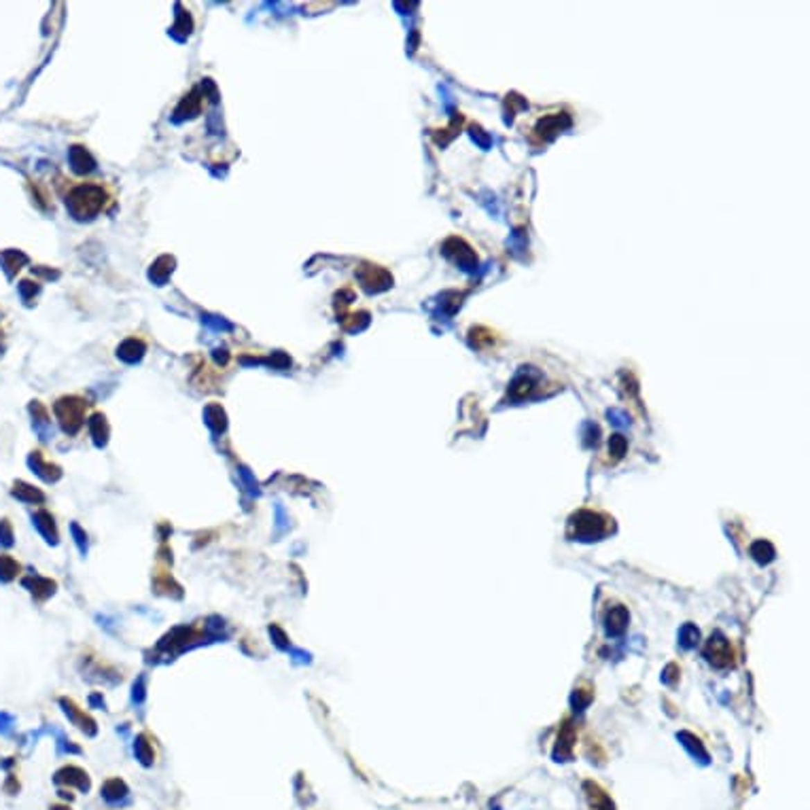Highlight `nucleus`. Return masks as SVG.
I'll return each mask as SVG.
<instances>
[{
	"instance_id": "1",
	"label": "nucleus",
	"mask_w": 810,
	"mask_h": 810,
	"mask_svg": "<svg viewBox=\"0 0 810 810\" xmlns=\"http://www.w3.org/2000/svg\"><path fill=\"white\" fill-rule=\"evenodd\" d=\"M106 200H108L106 191L100 185H96V182H89V185H79L72 189L68 193L66 204L77 218H92L94 214L104 210Z\"/></svg>"
},
{
	"instance_id": "2",
	"label": "nucleus",
	"mask_w": 810,
	"mask_h": 810,
	"mask_svg": "<svg viewBox=\"0 0 810 810\" xmlns=\"http://www.w3.org/2000/svg\"><path fill=\"white\" fill-rule=\"evenodd\" d=\"M569 528H571V537H575L579 541H596L607 533V524L603 520V515H598L594 511L575 513L569 522Z\"/></svg>"
},
{
	"instance_id": "3",
	"label": "nucleus",
	"mask_w": 810,
	"mask_h": 810,
	"mask_svg": "<svg viewBox=\"0 0 810 810\" xmlns=\"http://www.w3.org/2000/svg\"><path fill=\"white\" fill-rule=\"evenodd\" d=\"M85 403L77 397H66L55 403V414L66 433H77L83 424Z\"/></svg>"
},
{
	"instance_id": "4",
	"label": "nucleus",
	"mask_w": 810,
	"mask_h": 810,
	"mask_svg": "<svg viewBox=\"0 0 810 810\" xmlns=\"http://www.w3.org/2000/svg\"><path fill=\"white\" fill-rule=\"evenodd\" d=\"M705 657L717 669H727L734 664V649L721 635H713L705 645Z\"/></svg>"
},
{
	"instance_id": "5",
	"label": "nucleus",
	"mask_w": 810,
	"mask_h": 810,
	"mask_svg": "<svg viewBox=\"0 0 810 810\" xmlns=\"http://www.w3.org/2000/svg\"><path fill=\"white\" fill-rule=\"evenodd\" d=\"M575 743H577V736H575V727L571 721H565L560 732H558V743H556V749H554V757L558 761H567L573 757V749H575Z\"/></svg>"
},
{
	"instance_id": "6",
	"label": "nucleus",
	"mask_w": 810,
	"mask_h": 810,
	"mask_svg": "<svg viewBox=\"0 0 810 810\" xmlns=\"http://www.w3.org/2000/svg\"><path fill=\"white\" fill-rule=\"evenodd\" d=\"M583 793L587 798V804H590L592 810H615V804L611 800V795L594 781H585L583 783Z\"/></svg>"
},
{
	"instance_id": "7",
	"label": "nucleus",
	"mask_w": 810,
	"mask_h": 810,
	"mask_svg": "<svg viewBox=\"0 0 810 810\" xmlns=\"http://www.w3.org/2000/svg\"><path fill=\"white\" fill-rule=\"evenodd\" d=\"M359 276H361V282L367 291H382L393 282V278L378 266H363Z\"/></svg>"
},
{
	"instance_id": "8",
	"label": "nucleus",
	"mask_w": 810,
	"mask_h": 810,
	"mask_svg": "<svg viewBox=\"0 0 810 810\" xmlns=\"http://www.w3.org/2000/svg\"><path fill=\"white\" fill-rule=\"evenodd\" d=\"M626 623H628V611L626 607H611L605 615V630L609 637H617L626 630Z\"/></svg>"
},
{
	"instance_id": "9",
	"label": "nucleus",
	"mask_w": 810,
	"mask_h": 810,
	"mask_svg": "<svg viewBox=\"0 0 810 810\" xmlns=\"http://www.w3.org/2000/svg\"><path fill=\"white\" fill-rule=\"evenodd\" d=\"M58 783H68V785H77L81 791H87L89 789V781H87V775L79 768H64L58 772Z\"/></svg>"
},
{
	"instance_id": "10",
	"label": "nucleus",
	"mask_w": 810,
	"mask_h": 810,
	"mask_svg": "<svg viewBox=\"0 0 810 810\" xmlns=\"http://www.w3.org/2000/svg\"><path fill=\"white\" fill-rule=\"evenodd\" d=\"M36 531H39L49 543H58V531H55V524H53V518L47 513V511H39L32 518Z\"/></svg>"
},
{
	"instance_id": "11",
	"label": "nucleus",
	"mask_w": 810,
	"mask_h": 810,
	"mask_svg": "<svg viewBox=\"0 0 810 810\" xmlns=\"http://www.w3.org/2000/svg\"><path fill=\"white\" fill-rule=\"evenodd\" d=\"M28 463H30V467L36 471V475H41L45 482H55L58 477H60V471H58V467H53V465H47V463L43 460L41 452H34V454L28 458Z\"/></svg>"
},
{
	"instance_id": "12",
	"label": "nucleus",
	"mask_w": 810,
	"mask_h": 810,
	"mask_svg": "<svg viewBox=\"0 0 810 810\" xmlns=\"http://www.w3.org/2000/svg\"><path fill=\"white\" fill-rule=\"evenodd\" d=\"M30 412H32V424H34V429L39 431V435H41V439H49V416H47V412H45V408L43 405L39 403V401H34L32 405H30Z\"/></svg>"
},
{
	"instance_id": "13",
	"label": "nucleus",
	"mask_w": 810,
	"mask_h": 810,
	"mask_svg": "<svg viewBox=\"0 0 810 810\" xmlns=\"http://www.w3.org/2000/svg\"><path fill=\"white\" fill-rule=\"evenodd\" d=\"M751 556H753V560L755 562H759V565H768L772 558H775V547H772V543L770 541H755L753 545H751Z\"/></svg>"
},
{
	"instance_id": "14",
	"label": "nucleus",
	"mask_w": 810,
	"mask_h": 810,
	"mask_svg": "<svg viewBox=\"0 0 810 810\" xmlns=\"http://www.w3.org/2000/svg\"><path fill=\"white\" fill-rule=\"evenodd\" d=\"M24 585H26V587H32V594L41 596V598H43V596H49V594L53 592V587H55V583L49 581V579H45V577H32V579H26Z\"/></svg>"
},
{
	"instance_id": "15",
	"label": "nucleus",
	"mask_w": 810,
	"mask_h": 810,
	"mask_svg": "<svg viewBox=\"0 0 810 810\" xmlns=\"http://www.w3.org/2000/svg\"><path fill=\"white\" fill-rule=\"evenodd\" d=\"M13 497L15 499H19V501H24V503H41L43 501V492H39L36 488H32V486H28V484H24V482H17L15 484V488H13Z\"/></svg>"
},
{
	"instance_id": "16",
	"label": "nucleus",
	"mask_w": 810,
	"mask_h": 810,
	"mask_svg": "<svg viewBox=\"0 0 810 810\" xmlns=\"http://www.w3.org/2000/svg\"><path fill=\"white\" fill-rule=\"evenodd\" d=\"M126 793H128V789H126L123 781H119V779H110V781H106L104 787H102V795H104L108 802H117V800H121Z\"/></svg>"
},
{
	"instance_id": "17",
	"label": "nucleus",
	"mask_w": 810,
	"mask_h": 810,
	"mask_svg": "<svg viewBox=\"0 0 810 810\" xmlns=\"http://www.w3.org/2000/svg\"><path fill=\"white\" fill-rule=\"evenodd\" d=\"M0 261H3L7 274L13 276L15 270H19L21 264H26V255H21V252H17V250H7V252L0 255Z\"/></svg>"
},
{
	"instance_id": "18",
	"label": "nucleus",
	"mask_w": 810,
	"mask_h": 810,
	"mask_svg": "<svg viewBox=\"0 0 810 810\" xmlns=\"http://www.w3.org/2000/svg\"><path fill=\"white\" fill-rule=\"evenodd\" d=\"M679 639H681V645H683L685 649H691V647L698 645V641H700V632H698L696 626L685 623L683 628H681V632H679Z\"/></svg>"
},
{
	"instance_id": "19",
	"label": "nucleus",
	"mask_w": 810,
	"mask_h": 810,
	"mask_svg": "<svg viewBox=\"0 0 810 810\" xmlns=\"http://www.w3.org/2000/svg\"><path fill=\"white\" fill-rule=\"evenodd\" d=\"M17 571H19V565L13 558L0 556V581H11Z\"/></svg>"
},
{
	"instance_id": "20",
	"label": "nucleus",
	"mask_w": 810,
	"mask_h": 810,
	"mask_svg": "<svg viewBox=\"0 0 810 810\" xmlns=\"http://www.w3.org/2000/svg\"><path fill=\"white\" fill-rule=\"evenodd\" d=\"M134 751H136V755H138V759L144 764V766H149L151 761H153V749L146 745V741L144 739H138V743L134 745Z\"/></svg>"
},
{
	"instance_id": "21",
	"label": "nucleus",
	"mask_w": 810,
	"mask_h": 810,
	"mask_svg": "<svg viewBox=\"0 0 810 810\" xmlns=\"http://www.w3.org/2000/svg\"><path fill=\"white\" fill-rule=\"evenodd\" d=\"M92 435L96 437L98 444H104V441H106V422H104L102 416H94V420H92Z\"/></svg>"
},
{
	"instance_id": "22",
	"label": "nucleus",
	"mask_w": 810,
	"mask_h": 810,
	"mask_svg": "<svg viewBox=\"0 0 810 810\" xmlns=\"http://www.w3.org/2000/svg\"><path fill=\"white\" fill-rule=\"evenodd\" d=\"M609 452L613 454V458H615V460H619V458L626 454V439H623L621 435H613V437H611Z\"/></svg>"
},
{
	"instance_id": "23",
	"label": "nucleus",
	"mask_w": 810,
	"mask_h": 810,
	"mask_svg": "<svg viewBox=\"0 0 810 810\" xmlns=\"http://www.w3.org/2000/svg\"><path fill=\"white\" fill-rule=\"evenodd\" d=\"M679 739H681V741H685V743H683L685 747H689L693 753H700V757H703V759H707V753H705V749H703L700 741H698V739H693L691 734L683 732V734H679Z\"/></svg>"
},
{
	"instance_id": "24",
	"label": "nucleus",
	"mask_w": 810,
	"mask_h": 810,
	"mask_svg": "<svg viewBox=\"0 0 810 810\" xmlns=\"http://www.w3.org/2000/svg\"><path fill=\"white\" fill-rule=\"evenodd\" d=\"M590 700H592V693H590V691H585V689H577V691L573 693V707L579 709V711H581L587 703H590Z\"/></svg>"
},
{
	"instance_id": "25",
	"label": "nucleus",
	"mask_w": 810,
	"mask_h": 810,
	"mask_svg": "<svg viewBox=\"0 0 810 810\" xmlns=\"http://www.w3.org/2000/svg\"><path fill=\"white\" fill-rule=\"evenodd\" d=\"M72 535H75V541H77V545H79V551H81V554H85V551H87V537H85V533H83L77 524H72Z\"/></svg>"
},
{
	"instance_id": "26",
	"label": "nucleus",
	"mask_w": 810,
	"mask_h": 810,
	"mask_svg": "<svg viewBox=\"0 0 810 810\" xmlns=\"http://www.w3.org/2000/svg\"><path fill=\"white\" fill-rule=\"evenodd\" d=\"M0 541H3L5 545H11V543H13V531H11V526H9L7 520L0 522Z\"/></svg>"
},
{
	"instance_id": "27",
	"label": "nucleus",
	"mask_w": 810,
	"mask_h": 810,
	"mask_svg": "<svg viewBox=\"0 0 810 810\" xmlns=\"http://www.w3.org/2000/svg\"><path fill=\"white\" fill-rule=\"evenodd\" d=\"M13 730V717L7 713H0V734H11Z\"/></svg>"
},
{
	"instance_id": "28",
	"label": "nucleus",
	"mask_w": 810,
	"mask_h": 810,
	"mask_svg": "<svg viewBox=\"0 0 810 810\" xmlns=\"http://www.w3.org/2000/svg\"><path fill=\"white\" fill-rule=\"evenodd\" d=\"M19 291H21V298H24V300H30V298L34 295V293H36V286H34L30 280H24V282L19 284Z\"/></svg>"
},
{
	"instance_id": "29",
	"label": "nucleus",
	"mask_w": 810,
	"mask_h": 810,
	"mask_svg": "<svg viewBox=\"0 0 810 810\" xmlns=\"http://www.w3.org/2000/svg\"><path fill=\"white\" fill-rule=\"evenodd\" d=\"M677 673H679V669H677L675 664H671V666H666V671H664V675H662V679H664L666 683H675V681H677Z\"/></svg>"
},
{
	"instance_id": "30",
	"label": "nucleus",
	"mask_w": 810,
	"mask_h": 810,
	"mask_svg": "<svg viewBox=\"0 0 810 810\" xmlns=\"http://www.w3.org/2000/svg\"><path fill=\"white\" fill-rule=\"evenodd\" d=\"M142 685H144V681H142V679L138 681V685H134V700H138V703H140L142 698H144V687H142Z\"/></svg>"
}]
</instances>
